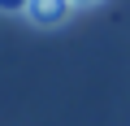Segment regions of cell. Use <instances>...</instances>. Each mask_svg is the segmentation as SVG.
<instances>
[{
	"instance_id": "cell-2",
	"label": "cell",
	"mask_w": 130,
	"mask_h": 126,
	"mask_svg": "<svg viewBox=\"0 0 130 126\" xmlns=\"http://www.w3.org/2000/svg\"><path fill=\"white\" fill-rule=\"evenodd\" d=\"M30 0H0V13H26Z\"/></svg>"
},
{
	"instance_id": "cell-1",
	"label": "cell",
	"mask_w": 130,
	"mask_h": 126,
	"mask_svg": "<svg viewBox=\"0 0 130 126\" xmlns=\"http://www.w3.org/2000/svg\"><path fill=\"white\" fill-rule=\"evenodd\" d=\"M70 13H74L70 0H30L26 5V22L35 26H61V22H70Z\"/></svg>"
},
{
	"instance_id": "cell-3",
	"label": "cell",
	"mask_w": 130,
	"mask_h": 126,
	"mask_svg": "<svg viewBox=\"0 0 130 126\" xmlns=\"http://www.w3.org/2000/svg\"><path fill=\"white\" fill-rule=\"evenodd\" d=\"M70 5H74V9H83V5H95V0H70Z\"/></svg>"
}]
</instances>
